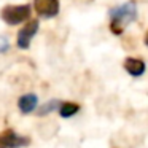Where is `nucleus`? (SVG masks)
I'll use <instances>...</instances> for the list:
<instances>
[{
    "instance_id": "obj_4",
    "label": "nucleus",
    "mask_w": 148,
    "mask_h": 148,
    "mask_svg": "<svg viewBox=\"0 0 148 148\" xmlns=\"http://www.w3.org/2000/svg\"><path fill=\"white\" fill-rule=\"evenodd\" d=\"M30 142L32 140L27 135L18 134L11 127L0 132V148H26L30 145Z\"/></svg>"
},
{
    "instance_id": "obj_7",
    "label": "nucleus",
    "mask_w": 148,
    "mask_h": 148,
    "mask_svg": "<svg viewBox=\"0 0 148 148\" xmlns=\"http://www.w3.org/2000/svg\"><path fill=\"white\" fill-rule=\"evenodd\" d=\"M123 67L127 72V75H131V77H134V78H140L142 75L147 72V64H145L140 58H132V56H129V58L124 59Z\"/></svg>"
},
{
    "instance_id": "obj_2",
    "label": "nucleus",
    "mask_w": 148,
    "mask_h": 148,
    "mask_svg": "<svg viewBox=\"0 0 148 148\" xmlns=\"http://www.w3.org/2000/svg\"><path fill=\"white\" fill-rule=\"evenodd\" d=\"M30 14H32V7L29 3L23 5H5L0 10V19L3 21L7 26H19V24H26L30 21Z\"/></svg>"
},
{
    "instance_id": "obj_1",
    "label": "nucleus",
    "mask_w": 148,
    "mask_h": 148,
    "mask_svg": "<svg viewBox=\"0 0 148 148\" xmlns=\"http://www.w3.org/2000/svg\"><path fill=\"white\" fill-rule=\"evenodd\" d=\"M110 18V32L113 35H123L126 26L137 19V3L134 0H129L126 3L116 5L108 10Z\"/></svg>"
},
{
    "instance_id": "obj_10",
    "label": "nucleus",
    "mask_w": 148,
    "mask_h": 148,
    "mask_svg": "<svg viewBox=\"0 0 148 148\" xmlns=\"http://www.w3.org/2000/svg\"><path fill=\"white\" fill-rule=\"evenodd\" d=\"M10 51V42L7 35H0V54H7Z\"/></svg>"
},
{
    "instance_id": "obj_6",
    "label": "nucleus",
    "mask_w": 148,
    "mask_h": 148,
    "mask_svg": "<svg viewBox=\"0 0 148 148\" xmlns=\"http://www.w3.org/2000/svg\"><path fill=\"white\" fill-rule=\"evenodd\" d=\"M38 108V96L35 92H26L18 99V110L23 115H30Z\"/></svg>"
},
{
    "instance_id": "obj_5",
    "label": "nucleus",
    "mask_w": 148,
    "mask_h": 148,
    "mask_svg": "<svg viewBox=\"0 0 148 148\" xmlns=\"http://www.w3.org/2000/svg\"><path fill=\"white\" fill-rule=\"evenodd\" d=\"M34 10L43 19H53L59 14L61 2L59 0H34Z\"/></svg>"
},
{
    "instance_id": "obj_11",
    "label": "nucleus",
    "mask_w": 148,
    "mask_h": 148,
    "mask_svg": "<svg viewBox=\"0 0 148 148\" xmlns=\"http://www.w3.org/2000/svg\"><path fill=\"white\" fill-rule=\"evenodd\" d=\"M143 43L148 46V30H147V34H145V37H143Z\"/></svg>"
},
{
    "instance_id": "obj_9",
    "label": "nucleus",
    "mask_w": 148,
    "mask_h": 148,
    "mask_svg": "<svg viewBox=\"0 0 148 148\" xmlns=\"http://www.w3.org/2000/svg\"><path fill=\"white\" fill-rule=\"evenodd\" d=\"M61 103H62V100H59V99H51V100H48V102H45L42 107H38V110H37V115H38V116H48V115H51L53 112L59 110Z\"/></svg>"
},
{
    "instance_id": "obj_8",
    "label": "nucleus",
    "mask_w": 148,
    "mask_h": 148,
    "mask_svg": "<svg viewBox=\"0 0 148 148\" xmlns=\"http://www.w3.org/2000/svg\"><path fill=\"white\" fill-rule=\"evenodd\" d=\"M80 110H81L80 103L67 100V102H62V103H61V107H59L58 113H59V116H61V118L69 119V118H73V116L77 115Z\"/></svg>"
},
{
    "instance_id": "obj_3",
    "label": "nucleus",
    "mask_w": 148,
    "mask_h": 148,
    "mask_svg": "<svg viewBox=\"0 0 148 148\" xmlns=\"http://www.w3.org/2000/svg\"><path fill=\"white\" fill-rule=\"evenodd\" d=\"M38 29H40V21L38 19L27 21V23L24 24V26L18 30V34H16V46H18V48L23 49V51L29 49L30 48V43H32L34 37L37 35Z\"/></svg>"
}]
</instances>
